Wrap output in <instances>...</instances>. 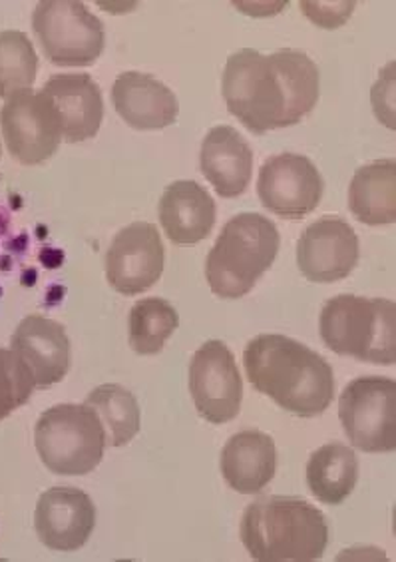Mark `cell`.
I'll use <instances>...</instances> for the list:
<instances>
[{
	"mask_svg": "<svg viewBox=\"0 0 396 562\" xmlns=\"http://www.w3.org/2000/svg\"><path fill=\"white\" fill-rule=\"evenodd\" d=\"M200 164L205 180L222 198H239L253 173V151L244 136L231 126H215L202 144Z\"/></svg>",
	"mask_w": 396,
	"mask_h": 562,
	"instance_id": "18",
	"label": "cell"
},
{
	"mask_svg": "<svg viewBox=\"0 0 396 562\" xmlns=\"http://www.w3.org/2000/svg\"><path fill=\"white\" fill-rule=\"evenodd\" d=\"M279 229L261 214H239L225 224L205 260L210 290L224 300H239L256 288L278 258Z\"/></svg>",
	"mask_w": 396,
	"mask_h": 562,
	"instance_id": "4",
	"label": "cell"
},
{
	"mask_svg": "<svg viewBox=\"0 0 396 562\" xmlns=\"http://www.w3.org/2000/svg\"><path fill=\"white\" fill-rule=\"evenodd\" d=\"M163 273V244L154 224L122 227L106 254L108 283L122 295L148 292Z\"/></svg>",
	"mask_w": 396,
	"mask_h": 562,
	"instance_id": "12",
	"label": "cell"
},
{
	"mask_svg": "<svg viewBox=\"0 0 396 562\" xmlns=\"http://www.w3.org/2000/svg\"><path fill=\"white\" fill-rule=\"evenodd\" d=\"M339 419L354 449L363 453H393L396 449V381L363 375L339 397Z\"/></svg>",
	"mask_w": 396,
	"mask_h": 562,
	"instance_id": "8",
	"label": "cell"
},
{
	"mask_svg": "<svg viewBox=\"0 0 396 562\" xmlns=\"http://www.w3.org/2000/svg\"><path fill=\"white\" fill-rule=\"evenodd\" d=\"M88 407L97 412L104 432L106 447H124L139 431V405L134 393L116 383H106L92 391L87 397Z\"/></svg>",
	"mask_w": 396,
	"mask_h": 562,
	"instance_id": "23",
	"label": "cell"
},
{
	"mask_svg": "<svg viewBox=\"0 0 396 562\" xmlns=\"http://www.w3.org/2000/svg\"><path fill=\"white\" fill-rule=\"evenodd\" d=\"M357 263L359 238L341 217H321L303 232L297 244V266L305 280L335 283L349 278Z\"/></svg>",
	"mask_w": 396,
	"mask_h": 562,
	"instance_id": "13",
	"label": "cell"
},
{
	"mask_svg": "<svg viewBox=\"0 0 396 562\" xmlns=\"http://www.w3.org/2000/svg\"><path fill=\"white\" fill-rule=\"evenodd\" d=\"M97 527V507L84 491L54 487L38 498L34 529L44 547L56 552L80 551Z\"/></svg>",
	"mask_w": 396,
	"mask_h": 562,
	"instance_id": "14",
	"label": "cell"
},
{
	"mask_svg": "<svg viewBox=\"0 0 396 562\" xmlns=\"http://www.w3.org/2000/svg\"><path fill=\"white\" fill-rule=\"evenodd\" d=\"M11 349L33 373L36 390L60 383L70 369V339L65 325L44 315H29L14 329Z\"/></svg>",
	"mask_w": 396,
	"mask_h": 562,
	"instance_id": "15",
	"label": "cell"
},
{
	"mask_svg": "<svg viewBox=\"0 0 396 562\" xmlns=\"http://www.w3.org/2000/svg\"><path fill=\"white\" fill-rule=\"evenodd\" d=\"M43 92L53 100L63 124V140H90L104 119V100L97 82L88 75H54L44 82Z\"/></svg>",
	"mask_w": 396,
	"mask_h": 562,
	"instance_id": "17",
	"label": "cell"
},
{
	"mask_svg": "<svg viewBox=\"0 0 396 562\" xmlns=\"http://www.w3.org/2000/svg\"><path fill=\"white\" fill-rule=\"evenodd\" d=\"M241 542L258 562L319 561L329 544L325 515L297 497H263L246 508Z\"/></svg>",
	"mask_w": 396,
	"mask_h": 562,
	"instance_id": "3",
	"label": "cell"
},
{
	"mask_svg": "<svg viewBox=\"0 0 396 562\" xmlns=\"http://www.w3.org/2000/svg\"><path fill=\"white\" fill-rule=\"evenodd\" d=\"M190 391L195 409L212 425L234 422L244 400L236 357L224 341H205L190 363Z\"/></svg>",
	"mask_w": 396,
	"mask_h": 562,
	"instance_id": "10",
	"label": "cell"
},
{
	"mask_svg": "<svg viewBox=\"0 0 396 562\" xmlns=\"http://www.w3.org/2000/svg\"><path fill=\"white\" fill-rule=\"evenodd\" d=\"M180 325L172 303L161 297L139 300L129 312V346L138 356H158Z\"/></svg>",
	"mask_w": 396,
	"mask_h": 562,
	"instance_id": "24",
	"label": "cell"
},
{
	"mask_svg": "<svg viewBox=\"0 0 396 562\" xmlns=\"http://www.w3.org/2000/svg\"><path fill=\"white\" fill-rule=\"evenodd\" d=\"M321 75L309 56L283 48L261 55L253 48L227 58L222 92L227 110L251 134L263 136L299 124L319 102Z\"/></svg>",
	"mask_w": 396,
	"mask_h": 562,
	"instance_id": "1",
	"label": "cell"
},
{
	"mask_svg": "<svg viewBox=\"0 0 396 562\" xmlns=\"http://www.w3.org/2000/svg\"><path fill=\"white\" fill-rule=\"evenodd\" d=\"M258 195L275 216L301 220L315 212L321 202V173L307 156L283 151L261 166Z\"/></svg>",
	"mask_w": 396,
	"mask_h": 562,
	"instance_id": "11",
	"label": "cell"
},
{
	"mask_svg": "<svg viewBox=\"0 0 396 562\" xmlns=\"http://www.w3.org/2000/svg\"><path fill=\"white\" fill-rule=\"evenodd\" d=\"M38 56L31 38L21 31L0 33V98H9L34 85Z\"/></svg>",
	"mask_w": 396,
	"mask_h": 562,
	"instance_id": "25",
	"label": "cell"
},
{
	"mask_svg": "<svg viewBox=\"0 0 396 562\" xmlns=\"http://www.w3.org/2000/svg\"><path fill=\"white\" fill-rule=\"evenodd\" d=\"M0 126L12 158L24 166L46 162L63 142L60 116L43 90L26 88L7 98Z\"/></svg>",
	"mask_w": 396,
	"mask_h": 562,
	"instance_id": "9",
	"label": "cell"
},
{
	"mask_svg": "<svg viewBox=\"0 0 396 562\" xmlns=\"http://www.w3.org/2000/svg\"><path fill=\"white\" fill-rule=\"evenodd\" d=\"M349 210L366 226L395 224V160H376L354 172L349 186Z\"/></svg>",
	"mask_w": 396,
	"mask_h": 562,
	"instance_id": "21",
	"label": "cell"
},
{
	"mask_svg": "<svg viewBox=\"0 0 396 562\" xmlns=\"http://www.w3.org/2000/svg\"><path fill=\"white\" fill-rule=\"evenodd\" d=\"M305 473L313 497L323 505L337 507L353 495L359 479V459L351 447L335 441L323 445L310 454Z\"/></svg>",
	"mask_w": 396,
	"mask_h": 562,
	"instance_id": "22",
	"label": "cell"
},
{
	"mask_svg": "<svg viewBox=\"0 0 396 562\" xmlns=\"http://www.w3.org/2000/svg\"><path fill=\"white\" fill-rule=\"evenodd\" d=\"M319 331L337 356L364 363L395 366L396 305L385 297L343 293L323 305Z\"/></svg>",
	"mask_w": 396,
	"mask_h": 562,
	"instance_id": "5",
	"label": "cell"
},
{
	"mask_svg": "<svg viewBox=\"0 0 396 562\" xmlns=\"http://www.w3.org/2000/svg\"><path fill=\"white\" fill-rule=\"evenodd\" d=\"M44 56L56 66H92L106 46L104 24L76 0H43L33 14Z\"/></svg>",
	"mask_w": 396,
	"mask_h": 562,
	"instance_id": "7",
	"label": "cell"
},
{
	"mask_svg": "<svg viewBox=\"0 0 396 562\" xmlns=\"http://www.w3.org/2000/svg\"><path fill=\"white\" fill-rule=\"evenodd\" d=\"M244 366L259 393L297 417L323 415L335 400L331 363L297 339L278 334L253 337Z\"/></svg>",
	"mask_w": 396,
	"mask_h": 562,
	"instance_id": "2",
	"label": "cell"
},
{
	"mask_svg": "<svg viewBox=\"0 0 396 562\" xmlns=\"http://www.w3.org/2000/svg\"><path fill=\"white\" fill-rule=\"evenodd\" d=\"M112 102L136 131H161L178 120L180 104L170 88L144 72H124L112 87Z\"/></svg>",
	"mask_w": 396,
	"mask_h": 562,
	"instance_id": "16",
	"label": "cell"
},
{
	"mask_svg": "<svg viewBox=\"0 0 396 562\" xmlns=\"http://www.w3.org/2000/svg\"><path fill=\"white\" fill-rule=\"evenodd\" d=\"M36 390L29 366L12 349L0 347V422L29 403Z\"/></svg>",
	"mask_w": 396,
	"mask_h": 562,
	"instance_id": "26",
	"label": "cell"
},
{
	"mask_svg": "<svg viewBox=\"0 0 396 562\" xmlns=\"http://www.w3.org/2000/svg\"><path fill=\"white\" fill-rule=\"evenodd\" d=\"M36 451L54 475H88L102 463L106 432L88 405L63 403L41 415L34 429Z\"/></svg>",
	"mask_w": 396,
	"mask_h": 562,
	"instance_id": "6",
	"label": "cell"
},
{
	"mask_svg": "<svg viewBox=\"0 0 396 562\" xmlns=\"http://www.w3.org/2000/svg\"><path fill=\"white\" fill-rule=\"evenodd\" d=\"M278 449L273 439L258 429L236 432L222 451V475L241 495H258L275 476Z\"/></svg>",
	"mask_w": 396,
	"mask_h": 562,
	"instance_id": "19",
	"label": "cell"
},
{
	"mask_svg": "<svg viewBox=\"0 0 396 562\" xmlns=\"http://www.w3.org/2000/svg\"><path fill=\"white\" fill-rule=\"evenodd\" d=\"M0 154H2V146H0Z\"/></svg>",
	"mask_w": 396,
	"mask_h": 562,
	"instance_id": "27",
	"label": "cell"
},
{
	"mask_svg": "<svg viewBox=\"0 0 396 562\" xmlns=\"http://www.w3.org/2000/svg\"><path fill=\"white\" fill-rule=\"evenodd\" d=\"M160 222L178 246L204 241L215 224V202L204 186L180 180L166 188L160 200Z\"/></svg>",
	"mask_w": 396,
	"mask_h": 562,
	"instance_id": "20",
	"label": "cell"
}]
</instances>
